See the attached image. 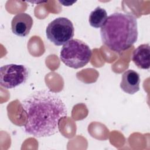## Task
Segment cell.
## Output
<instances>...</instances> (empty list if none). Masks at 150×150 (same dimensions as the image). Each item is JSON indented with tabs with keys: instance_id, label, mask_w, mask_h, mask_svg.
Here are the masks:
<instances>
[{
	"instance_id": "6",
	"label": "cell",
	"mask_w": 150,
	"mask_h": 150,
	"mask_svg": "<svg viewBox=\"0 0 150 150\" xmlns=\"http://www.w3.org/2000/svg\"><path fill=\"white\" fill-rule=\"evenodd\" d=\"M33 23V19L28 13H19L14 16L12 19V31L17 36L25 37L30 33Z\"/></svg>"
},
{
	"instance_id": "4",
	"label": "cell",
	"mask_w": 150,
	"mask_h": 150,
	"mask_svg": "<svg viewBox=\"0 0 150 150\" xmlns=\"http://www.w3.org/2000/svg\"><path fill=\"white\" fill-rule=\"evenodd\" d=\"M74 34L72 22L67 18L59 17L50 22L46 29L47 39L54 45H64L71 40Z\"/></svg>"
},
{
	"instance_id": "3",
	"label": "cell",
	"mask_w": 150,
	"mask_h": 150,
	"mask_svg": "<svg viewBox=\"0 0 150 150\" xmlns=\"http://www.w3.org/2000/svg\"><path fill=\"white\" fill-rule=\"evenodd\" d=\"M92 52L83 41L74 39L64 44L61 49L60 59L67 66L79 69L86 66L91 60Z\"/></svg>"
},
{
	"instance_id": "8",
	"label": "cell",
	"mask_w": 150,
	"mask_h": 150,
	"mask_svg": "<svg viewBox=\"0 0 150 150\" xmlns=\"http://www.w3.org/2000/svg\"><path fill=\"white\" fill-rule=\"evenodd\" d=\"M150 52L149 43L142 44L136 48L132 53V60L140 69H148L149 68Z\"/></svg>"
},
{
	"instance_id": "2",
	"label": "cell",
	"mask_w": 150,
	"mask_h": 150,
	"mask_svg": "<svg viewBox=\"0 0 150 150\" xmlns=\"http://www.w3.org/2000/svg\"><path fill=\"white\" fill-rule=\"evenodd\" d=\"M138 35L137 19L127 13L111 14L100 29L103 43L119 53L131 47L137 42Z\"/></svg>"
},
{
	"instance_id": "7",
	"label": "cell",
	"mask_w": 150,
	"mask_h": 150,
	"mask_svg": "<svg viewBox=\"0 0 150 150\" xmlns=\"http://www.w3.org/2000/svg\"><path fill=\"white\" fill-rule=\"evenodd\" d=\"M139 74L133 70H128L122 75L120 87L129 94H134L139 90Z\"/></svg>"
},
{
	"instance_id": "9",
	"label": "cell",
	"mask_w": 150,
	"mask_h": 150,
	"mask_svg": "<svg viewBox=\"0 0 150 150\" xmlns=\"http://www.w3.org/2000/svg\"><path fill=\"white\" fill-rule=\"evenodd\" d=\"M107 17L106 11L100 6H97L89 15V23L93 28H101L105 22Z\"/></svg>"
},
{
	"instance_id": "5",
	"label": "cell",
	"mask_w": 150,
	"mask_h": 150,
	"mask_svg": "<svg viewBox=\"0 0 150 150\" xmlns=\"http://www.w3.org/2000/svg\"><path fill=\"white\" fill-rule=\"evenodd\" d=\"M29 70L22 64H9L0 68V84L5 88H12L25 83L29 77Z\"/></svg>"
},
{
	"instance_id": "1",
	"label": "cell",
	"mask_w": 150,
	"mask_h": 150,
	"mask_svg": "<svg viewBox=\"0 0 150 150\" xmlns=\"http://www.w3.org/2000/svg\"><path fill=\"white\" fill-rule=\"evenodd\" d=\"M21 104L26 117L25 131L35 137H50L57 133L60 121L67 116L66 106L61 98L47 90L33 92Z\"/></svg>"
}]
</instances>
